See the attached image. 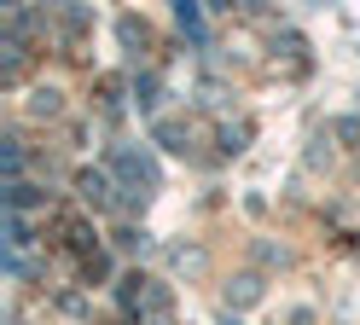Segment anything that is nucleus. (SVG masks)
<instances>
[{
	"instance_id": "f257e3e1",
	"label": "nucleus",
	"mask_w": 360,
	"mask_h": 325,
	"mask_svg": "<svg viewBox=\"0 0 360 325\" xmlns=\"http://www.w3.org/2000/svg\"><path fill=\"white\" fill-rule=\"evenodd\" d=\"M117 169H122L134 186H157V169H151V157H140V151H117Z\"/></svg>"
},
{
	"instance_id": "f03ea898",
	"label": "nucleus",
	"mask_w": 360,
	"mask_h": 325,
	"mask_svg": "<svg viewBox=\"0 0 360 325\" xmlns=\"http://www.w3.org/2000/svg\"><path fill=\"white\" fill-rule=\"evenodd\" d=\"M76 186H82V198L94 203V209H105V203H110V180H105V174H94V169H87Z\"/></svg>"
},
{
	"instance_id": "7ed1b4c3",
	"label": "nucleus",
	"mask_w": 360,
	"mask_h": 325,
	"mask_svg": "<svg viewBox=\"0 0 360 325\" xmlns=\"http://www.w3.org/2000/svg\"><path fill=\"white\" fill-rule=\"evenodd\" d=\"M174 18H180V30L192 41H204V12H198V0H174Z\"/></svg>"
},
{
	"instance_id": "20e7f679",
	"label": "nucleus",
	"mask_w": 360,
	"mask_h": 325,
	"mask_svg": "<svg viewBox=\"0 0 360 325\" xmlns=\"http://www.w3.org/2000/svg\"><path fill=\"white\" fill-rule=\"evenodd\" d=\"M24 244H30V221L12 215V250H24Z\"/></svg>"
},
{
	"instance_id": "39448f33",
	"label": "nucleus",
	"mask_w": 360,
	"mask_h": 325,
	"mask_svg": "<svg viewBox=\"0 0 360 325\" xmlns=\"http://www.w3.org/2000/svg\"><path fill=\"white\" fill-rule=\"evenodd\" d=\"M58 110V93H35V116H53Z\"/></svg>"
}]
</instances>
